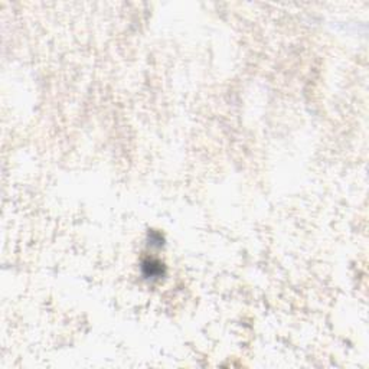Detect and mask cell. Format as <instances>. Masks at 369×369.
<instances>
[{
	"mask_svg": "<svg viewBox=\"0 0 369 369\" xmlns=\"http://www.w3.org/2000/svg\"><path fill=\"white\" fill-rule=\"evenodd\" d=\"M143 270H145V274L146 277H159L163 276V264H160L159 261H154V259H148L145 261L143 264Z\"/></svg>",
	"mask_w": 369,
	"mask_h": 369,
	"instance_id": "1",
	"label": "cell"
}]
</instances>
